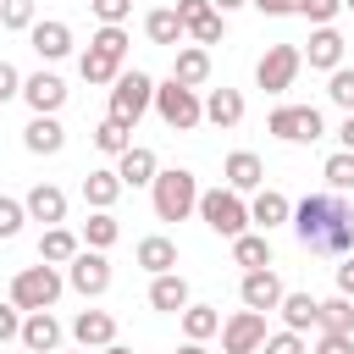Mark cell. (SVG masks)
Returning a JSON list of instances; mask_svg holds the SVG:
<instances>
[{"label":"cell","instance_id":"cell-1","mask_svg":"<svg viewBox=\"0 0 354 354\" xmlns=\"http://www.w3.org/2000/svg\"><path fill=\"white\" fill-rule=\"evenodd\" d=\"M293 232L310 254H354V205L343 194H310L293 205Z\"/></svg>","mask_w":354,"mask_h":354},{"label":"cell","instance_id":"cell-2","mask_svg":"<svg viewBox=\"0 0 354 354\" xmlns=\"http://www.w3.org/2000/svg\"><path fill=\"white\" fill-rule=\"evenodd\" d=\"M199 177L188 171V166H171V171H155V183H149V205H155V216L160 221H188L194 210H199Z\"/></svg>","mask_w":354,"mask_h":354},{"label":"cell","instance_id":"cell-3","mask_svg":"<svg viewBox=\"0 0 354 354\" xmlns=\"http://www.w3.org/2000/svg\"><path fill=\"white\" fill-rule=\"evenodd\" d=\"M155 116H160L171 133H194V127L205 122V100H199V88L166 77V83H155Z\"/></svg>","mask_w":354,"mask_h":354},{"label":"cell","instance_id":"cell-4","mask_svg":"<svg viewBox=\"0 0 354 354\" xmlns=\"http://www.w3.org/2000/svg\"><path fill=\"white\" fill-rule=\"evenodd\" d=\"M199 221H205L216 238H238V232L254 227V221H249V205H243L238 188H205V194H199Z\"/></svg>","mask_w":354,"mask_h":354},{"label":"cell","instance_id":"cell-5","mask_svg":"<svg viewBox=\"0 0 354 354\" xmlns=\"http://www.w3.org/2000/svg\"><path fill=\"white\" fill-rule=\"evenodd\" d=\"M61 288H66V277H61L50 260H39V266H22V271L11 277V304H17V310H50V304L61 299Z\"/></svg>","mask_w":354,"mask_h":354},{"label":"cell","instance_id":"cell-6","mask_svg":"<svg viewBox=\"0 0 354 354\" xmlns=\"http://www.w3.org/2000/svg\"><path fill=\"white\" fill-rule=\"evenodd\" d=\"M144 111H155V77H149V72H138V66H133V72L122 66V77L111 83V116H116V122H127V127H138V122H144Z\"/></svg>","mask_w":354,"mask_h":354},{"label":"cell","instance_id":"cell-7","mask_svg":"<svg viewBox=\"0 0 354 354\" xmlns=\"http://www.w3.org/2000/svg\"><path fill=\"white\" fill-rule=\"evenodd\" d=\"M299 66H304V50L299 44H266V55L254 61V83L266 94H288L293 77H299Z\"/></svg>","mask_w":354,"mask_h":354},{"label":"cell","instance_id":"cell-8","mask_svg":"<svg viewBox=\"0 0 354 354\" xmlns=\"http://www.w3.org/2000/svg\"><path fill=\"white\" fill-rule=\"evenodd\" d=\"M266 133H277L282 144H315L326 133V122H321L315 105H277L271 122H266Z\"/></svg>","mask_w":354,"mask_h":354},{"label":"cell","instance_id":"cell-9","mask_svg":"<svg viewBox=\"0 0 354 354\" xmlns=\"http://www.w3.org/2000/svg\"><path fill=\"white\" fill-rule=\"evenodd\" d=\"M271 332H266V310H232L227 321H221V354H260V343H266Z\"/></svg>","mask_w":354,"mask_h":354},{"label":"cell","instance_id":"cell-10","mask_svg":"<svg viewBox=\"0 0 354 354\" xmlns=\"http://www.w3.org/2000/svg\"><path fill=\"white\" fill-rule=\"evenodd\" d=\"M66 288L83 293V299H100V293L111 288V260H105V249H77V254L66 260Z\"/></svg>","mask_w":354,"mask_h":354},{"label":"cell","instance_id":"cell-11","mask_svg":"<svg viewBox=\"0 0 354 354\" xmlns=\"http://www.w3.org/2000/svg\"><path fill=\"white\" fill-rule=\"evenodd\" d=\"M282 293H288V288H282V277H277L271 266H260V271H243V282H238V299H243L249 310H266V315L282 304Z\"/></svg>","mask_w":354,"mask_h":354},{"label":"cell","instance_id":"cell-12","mask_svg":"<svg viewBox=\"0 0 354 354\" xmlns=\"http://www.w3.org/2000/svg\"><path fill=\"white\" fill-rule=\"evenodd\" d=\"M22 100H28L33 116H55L66 105V83L55 72H33V77H22Z\"/></svg>","mask_w":354,"mask_h":354},{"label":"cell","instance_id":"cell-13","mask_svg":"<svg viewBox=\"0 0 354 354\" xmlns=\"http://www.w3.org/2000/svg\"><path fill=\"white\" fill-rule=\"evenodd\" d=\"M221 177H227V188H238V194H260V188H266V160H260L254 149H232L227 166H221Z\"/></svg>","mask_w":354,"mask_h":354},{"label":"cell","instance_id":"cell-14","mask_svg":"<svg viewBox=\"0 0 354 354\" xmlns=\"http://www.w3.org/2000/svg\"><path fill=\"white\" fill-rule=\"evenodd\" d=\"M72 343H77V348H105V343H116V315H111V310H77V315H72Z\"/></svg>","mask_w":354,"mask_h":354},{"label":"cell","instance_id":"cell-15","mask_svg":"<svg viewBox=\"0 0 354 354\" xmlns=\"http://www.w3.org/2000/svg\"><path fill=\"white\" fill-rule=\"evenodd\" d=\"M22 348H33V354H55L61 348V321L50 315V310H28L22 315V337H17Z\"/></svg>","mask_w":354,"mask_h":354},{"label":"cell","instance_id":"cell-16","mask_svg":"<svg viewBox=\"0 0 354 354\" xmlns=\"http://www.w3.org/2000/svg\"><path fill=\"white\" fill-rule=\"evenodd\" d=\"M22 205H28V221H44V227H61L66 221V194L55 183H33Z\"/></svg>","mask_w":354,"mask_h":354},{"label":"cell","instance_id":"cell-17","mask_svg":"<svg viewBox=\"0 0 354 354\" xmlns=\"http://www.w3.org/2000/svg\"><path fill=\"white\" fill-rule=\"evenodd\" d=\"M304 61L315 66V72H337L343 66V33L326 22V28H310V50H304Z\"/></svg>","mask_w":354,"mask_h":354},{"label":"cell","instance_id":"cell-18","mask_svg":"<svg viewBox=\"0 0 354 354\" xmlns=\"http://www.w3.org/2000/svg\"><path fill=\"white\" fill-rule=\"evenodd\" d=\"M171 77L188 83V88H205V83H210V50H205V44H177V55H171Z\"/></svg>","mask_w":354,"mask_h":354},{"label":"cell","instance_id":"cell-19","mask_svg":"<svg viewBox=\"0 0 354 354\" xmlns=\"http://www.w3.org/2000/svg\"><path fill=\"white\" fill-rule=\"evenodd\" d=\"M155 171H160V160H155V149H144V144H133V149L116 155V177H122L127 188H149Z\"/></svg>","mask_w":354,"mask_h":354},{"label":"cell","instance_id":"cell-20","mask_svg":"<svg viewBox=\"0 0 354 354\" xmlns=\"http://www.w3.org/2000/svg\"><path fill=\"white\" fill-rule=\"evenodd\" d=\"M28 39H33V50H39V61H61V55H72V28L66 22H33L28 28Z\"/></svg>","mask_w":354,"mask_h":354},{"label":"cell","instance_id":"cell-21","mask_svg":"<svg viewBox=\"0 0 354 354\" xmlns=\"http://www.w3.org/2000/svg\"><path fill=\"white\" fill-rule=\"evenodd\" d=\"M22 144H28V155H61L66 149V127L55 116H33L22 127Z\"/></svg>","mask_w":354,"mask_h":354},{"label":"cell","instance_id":"cell-22","mask_svg":"<svg viewBox=\"0 0 354 354\" xmlns=\"http://www.w3.org/2000/svg\"><path fill=\"white\" fill-rule=\"evenodd\" d=\"M249 221H254L260 232H271V227L293 221V205H288V194H277V188H260V194L249 199Z\"/></svg>","mask_w":354,"mask_h":354},{"label":"cell","instance_id":"cell-23","mask_svg":"<svg viewBox=\"0 0 354 354\" xmlns=\"http://www.w3.org/2000/svg\"><path fill=\"white\" fill-rule=\"evenodd\" d=\"M149 304L166 310V315H183V310H188V277H183V271H160V277L149 282Z\"/></svg>","mask_w":354,"mask_h":354},{"label":"cell","instance_id":"cell-24","mask_svg":"<svg viewBox=\"0 0 354 354\" xmlns=\"http://www.w3.org/2000/svg\"><path fill=\"white\" fill-rule=\"evenodd\" d=\"M205 122L221 127V133L238 127V122H243V94H238V88H210V94H205Z\"/></svg>","mask_w":354,"mask_h":354},{"label":"cell","instance_id":"cell-25","mask_svg":"<svg viewBox=\"0 0 354 354\" xmlns=\"http://www.w3.org/2000/svg\"><path fill=\"white\" fill-rule=\"evenodd\" d=\"M122 177H116V166H100V171H88L83 177V199H88V210H111L116 199H122Z\"/></svg>","mask_w":354,"mask_h":354},{"label":"cell","instance_id":"cell-26","mask_svg":"<svg viewBox=\"0 0 354 354\" xmlns=\"http://www.w3.org/2000/svg\"><path fill=\"white\" fill-rule=\"evenodd\" d=\"M144 33H149V44H166V50H177V44L188 39V28H183V17H177L171 6H155V11L144 17Z\"/></svg>","mask_w":354,"mask_h":354},{"label":"cell","instance_id":"cell-27","mask_svg":"<svg viewBox=\"0 0 354 354\" xmlns=\"http://www.w3.org/2000/svg\"><path fill=\"white\" fill-rule=\"evenodd\" d=\"M133 260L149 271V277H160V271H177V243L171 238H138V249H133Z\"/></svg>","mask_w":354,"mask_h":354},{"label":"cell","instance_id":"cell-28","mask_svg":"<svg viewBox=\"0 0 354 354\" xmlns=\"http://www.w3.org/2000/svg\"><path fill=\"white\" fill-rule=\"evenodd\" d=\"M77 72H83V83H94V88H111V83H116V77H122V61H116V55H105V50H94V44H88V50H83V55H77Z\"/></svg>","mask_w":354,"mask_h":354},{"label":"cell","instance_id":"cell-29","mask_svg":"<svg viewBox=\"0 0 354 354\" xmlns=\"http://www.w3.org/2000/svg\"><path fill=\"white\" fill-rule=\"evenodd\" d=\"M77 249H83V238L72 227H44V238H39V260H50V266H66Z\"/></svg>","mask_w":354,"mask_h":354},{"label":"cell","instance_id":"cell-30","mask_svg":"<svg viewBox=\"0 0 354 354\" xmlns=\"http://www.w3.org/2000/svg\"><path fill=\"white\" fill-rule=\"evenodd\" d=\"M315 310H321V299H310V293H282V304H277V315H282L288 332H310Z\"/></svg>","mask_w":354,"mask_h":354},{"label":"cell","instance_id":"cell-31","mask_svg":"<svg viewBox=\"0 0 354 354\" xmlns=\"http://www.w3.org/2000/svg\"><path fill=\"white\" fill-rule=\"evenodd\" d=\"M315 332H354V299H348V293L321 299V310H315Z\"/></svg>","mask_w":354,"mask_h":354},{"label":"cell","instance_id":"cell-32","mask_svg":"<svg viewBox=\"0 0 354 354\" xmlns=\"http://www.w3.org/2000/svg\"><path fill=\"white\" fill-rule=\"evenodd\" d=\"M232 260H238L243 271L271 266V238H266V232H238V238H232Z\"/></svg>","mask_w":354,"mask_h":354},{"label":"cell","instance_id":"cell-33","mask_svg":"<svg viewBox=\"0 0 354 354\" xmlns=\"http://www.w3.org/2000/svg\"><path fill=\"white\" fill-rule=\"evenodd\" d=\"M216 332H221V310H216V304H194V299H188V310H183V337L205 343V337H216Z\"/></svg>","mask_w":354,"mask_h":354},{"label":"cell","instance_id":"cell-34","mask_svg":"<svg viewBox=\"0 0 354 354\" xmlns=\"http://www.w3.org/2000/svg\"><path fill=\"white\" fill-rule=\"evenodd\" d=\"M321 177H326L332 194H354V149H332L326 166H321Z\"/></svg>","mask_w":354,"mask_h":354},{"label":"cell","instance_id":"cell-35","mask_svg":"<svg viewBox=\"0 0 354 354\" xmlns=\"http://www.w3.org/2000/svg\"><path fill=\"white\" fill-rule=\"evenodd\" d=\"M94 149H100V155H122V149H133V127L116 122V116H105V122L94 127Z\"/></svg>","mask_w":354,"mask_h":354},{"label":"cell","instance_id":"cell-36","mask_svg":"<svg viewBox=\"0 0 354 354\" xmlns=\"http://www.w3.org/2000/svg\"><path fill=\"white\" fill-rule=\"evenodd\" d=\"M116 238H122V221H116L111 210H94V216L83 221V243H88V249H111Z\"/></svg>","mask_w":354,"mask_h":354},{"label":"cell","instance_id":"cell-37","mask_svg":"<svg viewBox=\"0 0 354 354\" xmlns=\"http://www.w3.org/2000/svg\"><path fill=\"white\" fill-rule=\"evenodd\" d=\"M221 33H227V11H216V6H210L199 22H188V39H194V44H205V50H210V44H221Z\"/></svg>","mask_w":354,"mask_h":354},{"label":"cell","instance_id":"cell-38","mask_svg":"<svg viewBox=\"0 0 354 354\" xmlns=\"http://www.w3.org/2000/svg\"><path fill=\"white\" fill-rule=\"evenodd\" d=\"M33 22H39L33 0H0V28H11V33H28Z\"/></svg>","mask_w":354,"mask_h":354},{"label":"cell","instance_id":"cell-39","mask_svg":"<svg viewBox=\"0 0 354 354\" xmlns=\"http://www.w3.org/2000/svg\"><path fill=\"white\" fill-rule=\"evenodd\" d=\"M326 100H332V105H343V111H354V66L326 72Z\"/></svg>","mask_w":354,"mask_h":354},{"label":"cell","instance_id":"cell-40","mask_svg":"<svg viewBox=\"0 0 354 354\" xmlns=\"http://www.w3.org/2000/svg\"><path fill=\"white\" fill-rule=\"evenodd\" d=\"M88 44L105 50V55H116V61H127V28H116V22H100V33H94Z\"/></svg>","mask_w":354,"mask_h":354},{"label":"cell","instance_id":"cell-41","mask_svg":"<svg viewBox=\"0 0 354 354\" xmlns=\"http://www.w3.org/2000/svg\"><path fill=\"white\" fill-rule=\"evenodd\" d=\"M22 221H28V205H22V199H11V194H0V243H6V238H17V232H22Z\"/></svg>","mask_w":354,"mask_h":354},{"label":"cell","instance_id":"cell-42","mask_svg":"<svg viewBox=\"0 0 354 354\" xmlns=\"http://www.w3.org/2000/svg\"><path fill=\"white\" fill-rule=\"evenodd\" d=\"M260 354H310V348H304V332H288V326H282V332H271V337L260 343Z\"/></svg>","mask_w":354,"mask_h":354},{"label":"cell","instance_id":"cell-43","mask_svg":"<svg viewBox=\"0 0 354 354\" xmlns=\"http://www.w3.org/2000/svg\"><path fill=\"white\" fill-rule=\"evenodd\" d=\"M337 11H343V0H299V17H310L315 28L337 22Z\"/></svg>","mask_w":354,"mask_h":354},{"label":"cell","instance_id":"cell-44","mask_svg":"<svg viewBox=\"0 0 354 354\" xmlns=\"http://www.w3.org/2000/svg\"><path fill=\"white\" fill-rule=\"evenodd\" d=\"M88 11H94L100 22H116V28H122L127 11H133V0H88Z\"/></svg>","mask_w":354,"mask_h":354},{"label":"cell","instance_id":"cell-45","mask_svg":"<svg viewBox=\"0 0 354 354\" xmlns=\"http://www.w3.org/2000/svg\"><path fill=\"white\" fill-rule=\"evenodd\" d=\"M315 354H354V332H321Z\"/></svg>","mask_w":354,"mask_h":354},{"label":"cell","instance_id":"cell-46","mask_svg":"<svg viewBox=\"0 0 354 354\" xmlns=\"http://www.w3.org/2000/svg\"><path fill=\"white\" fill-rule=\"evenodd\" d=\"M11 337H22V310L6 299V304H0V343H11Z\"/></svg>","mask_w":354,"mask_h":354},{"label":"cell","instance_id":"cell-47","mask_svg":"<svg viewBox=\"0 0 354 354\" xmlns=\"http://www.w3.org/2000/svg\"><path fill=\"white\" fill-rule=\"evenodd\" d=\"M17 94H22V72H17L11 61H0V105H6V100H17Z\"/></svg>","mask_w":354,"mask_h":354},{"label":"cell","instance_id":"cell-48","mask_svg":"<svg viewBox=\"0 0 354 354\" xmlns=\"http://www.w3.org/2000/svg\"><path fill=\"white\" fill-rule=\"evenodd\" d=\"M260 17H288V11H299V0H249Z\"/></svg>","mask_w":354,"mask_h":354},{"label":"cell","instance_id":"cell-49","mask_svg":"<svg viewBox=\"0 0 354 354\" xmlns=\"http://www.w3.org/2000/svg\"><path fill=\"white\" fill-rule=\"evenodd\" d=\"M205 11H210V0H177V17H183V28H188V22H199Z\"/></svg>","mask_w":354,"mask_h":354},{"label":"cell","instance_id":"cell-50","mask_svg":"<svg viewBox=\"0 0 354 354\" xmlns=\"http://www.w3.org/2000/svg\"><path fill=\"white\" fill-rule=\"evenodd\" d=\"M337 293L354 299V254H343V266H337Z\"/></svg>","mask_w":354,"mask_h":354},{"label":"cell","instance_id":"cell-51","mask_svg":"<svg viewBox=\"0 0 354 354\" xmlns=\"http://www.w3.org/2000/svg\"><path fill=\"white\" fill-rule=\"evenodd\" d=\"M337 149H354V111H348L343 127H337Z\"/></svg>","mask_w":354,"mask_h":354},{"label":"cell","instance_id":"cell-52","mask_svg":"<svg viewBox=\"0 0 354 354\" xmlns=\"http://www.w3.org/2000/svg\"><path fill=\"white\" fill-rule=\"evenodd\" d=\"M177 354H210V348H205V343H194V337H188V343H183V348H177Z\"/></svg>","mask_w":354,"mask_h":354},{"label":"cell","instance_id":"cell-53","mask_svg":"<svg viewBox=\"0 0 354 354\" xmlns=\"http://www.w3.org/2000/svg\"><path fill=\"white\" fill-rule=\"evenodd\" d=\"M216 11H238V6H249V0H210Z\"/></svg>","mask_w":354,"mask_h":354},{"label":"cell","instance_id":"cell-54","mask_svg":"<svg viewBox=\"0 0 354 354\" xmlns=\"http://www.w3.org/2000/svg\"><path fill=\"white\" fill-rule=\"evenodd\" d=\"M100 354H133V348H127V343H105Z\"/></svg>","mask_w":354,"mask_h":354},{"label":"cell","instance_id":"cell-55","mask_svg":"<svg viewBox=\"0 0 354 354\" xmlns=\"http://www.w3.org/2000/svg\"><path fill=\"white\" fill-rule=\"evenodd\" d=\"M55 354H88V348H55Z\"/></svg>","mask_w":354,"mask_h":354},{"label":"cell","instance_id":"cell-56","mask_svg":"<svg viewBox=\"0 0 354 354\" xmlns=\"http://www.w3.org/2000/svg\"><path fill=\"white\" fill-rule=\"evenodd\" d=\"M343 11H354V0H343Z\"/></svg>","mask_w":354,"mask_h":354},{"label":"cell","instance_id":"cell-57","mask_svg":"<svg viewBox=\"0 0 354 354\" xmlns=\"http://www.w3.org/2000/svg\"><path fill=\"white\" fill-rule=\"evenodd\" d=\"M22 354H33V348H22Z\"/></svg>","mask_w":354,"mask_h":354}]
</instances>
